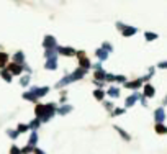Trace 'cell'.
I'll list each match as a JSON object with an SVG mask.
<instances>
[{"mask_svg":"<svg viewBox=\"0 0 167 154\" xmlns=\"http://www.w3.org/2000/svg\"><path fill=\"white\" fill-rule=\"evenodd\" d=\"M56 56H57L56 49H46V53H44L46 61H49V59H56Z\"/></svg>","mask_w":167,"mask_h":154,"instance_id":"20","label":"cell"},{"mask_svg":"<svg viewBox=\"0 0 167 154\" xmlns=\"http://www.w3.org/2000/svg\"><path fill=\"white\" fill-rule=\"evenodd\" d=\"M95 54H97V58H99V61H107V58H108V53H105L102 48H99L95 51Z\"/></svg>","mask_w":167,"mask_h":154,"instance_id":"19","label":"cell"},{"mask_svg":"<svg viewBox=\"0 0 167 154\" xmlns=\"http://www.w3.org/2000/svg\"><path fill=\"white\" fill-rule=\"evenodd\" d=\"M7 64H8V54L0 51V67H5Z\"/></svg>","mask_w":167,"mask_h":154,"instance_id":"21","label":"cell"},{"mask_svg":"<svg viewBox=\"0 0 167 154\" xmlns=\"http://www.w3.org/2000/svg\"><path fill=\"white\" fill-rule=\"evenodd\" d=\"M0 76H2V79L5 82H11V74L7 71V69H2V72H0Z\"/></svg>","mask_w":167,"mask_h":154,"instance_id":"23","label":"cell"},{"mask_svg":"<svg viewBox=\"0 0 167 154\" xmlns=\"http://www.w3.org/2000/svg\"><path fill=\"white\" fill-rule=\"evenodd\" d=\"M108 95H110V97H115V99H116V97H120V89L113 85V87L108 89Z\"/></svg>","mask_w":167,"mask_h":154,"instance_id":"24","label":"cell"},{"mask_svg":"<svg viewBox=\"0 0 167 154\" xmlns=\"http://www.w3.org/2000/svg\"><path fill=\"white\" fill-rule=\"evenodd\" d=\"M85 74H87V71H84V69H76L72 74H69V76H66L64 79H61L59 82L56 84V87L57 89H61V87H64V85H67V84H71V82H76V81H79V79H82Z\"/></svg>","mask_w":167,"mask_h":154,"instance_id":"2","label":"cell"},{"mask_svg":"<svg viewBox=\"0 0 167 154\" xmlns=\"http://www.w3.org/2000/svg\"><path fill=\"white\" fill-rule=\"evenodd\" d=\"M76 56L79 58V67L80 69H84V71H89L90 69V66H92V62H90V59L85 56V51H76Z\"/></svg>","mask_w":167,"mask_h":154,"instance_id":"3","label":"cell"},{"mask_svg":"<svg viewBox=\"0 0 167 154\" xmlns=\"http://www.w3.org/2000/svg\"><path fill=\"white\" fill-rule=\"evenodd\" d=\"M48 92H49V87H33L31 90H28V92L23 94V99H25V100H30V102H34V103H36L38 99L44 97Z\"/></svg>","mask_w":167,"mask_h":154,"instance_id":"1","label":"cell"},{"mask_svg":"<svg viewBox=\"0 0 167 154\" xmlns=\"http://www.w3.org/2000/svg\"><path fill=\"white\" fill-rule=\"evenodd\" d=\"M144 36H146V39H147V41H154V39H156L157 38V35H156V33H144Z\"/></svg>","mask_w":167,"mask_h":154,"instance_id":"31","label":"cell"},{"mask_svg":"<svg viewBox=\"0 0 167 154\" xmlns=\"http://www.w3.org/2000/svg\"><path fill=\"white\" fill-rule=\"evenodd\" d=\"M121 33H123V36H133V35H136V33H138V30H136V28H133V26H126L125 25Z\"/></svg>","mask_w":167,"mask_h":154,"instance_id":"10","label":"cell"},{"mask_svg":"<svg viewBox=\"0 0 167 154\" xmlns=\"http://www.w3.org/2000/svg\"><path fill=\"white\" fill-rule=\"evenodd\" d=\"M102 49L105 51V53H112V51H113V48H112L110 43H103V44H102Z\"/></svg>","mask_w":167,"mask_h":154,"instance_id":"30","label":"cell"},{"mask_svg":"<svg viewBox=\"0 0 167 154\" xmlns=\"http://www.w3.org/2000/svg\"><path fill=\"white\" fill-rule=\"evenodd\" d=\"M138 97H139V92H134L133 95H130L128 99H126V103H125V105H126V107H133L134 102L138 100Z\"/></svg>","mask_w":167,"mask_h":154,"instance_id":"13","label":"cell"},{"mask_svg":"<svg viewBox=\"0 0 167 154\" xmlns=\"http://www.w3.org/2000/svg\"><path fill=\"white\" fill-rule=\"evenodd\" d=\"M34 113H36V118H38V120H41L43 115H44V105H43V103H36Z\"/></svg>","mask_w":167,"mask_h":154,"instance_id":"14","label":"cell"},{"mask_svg":"<svg viewBox=\"0 0 167 154\" xmlns=\"http://www.w3.org/2000/svg\"><path fill=\"white\" fill-rule=\"evenodd\" d=\"M94 76H95V81H99V82H105V76H107V72L105 71H95V74H94Z\"/></svg>","mask_w":167,"mask_h":154,"instance_id":"17","label":"cell"},{"mask_svg":"<svg viewBox=\"0 0 167 154\" xmlns=\"http://www.w3.org/2000/svg\"><path fill=\"white\" fill-rule=\"evenodd\" d=\"M69 112H72V107H71V105H61L59 108H57V113H59V115H62V117L67 115Z\"/></svg>","mask_w":167,"mask_h":154,"instance_id":"16","label":"cell"},{"mask_svg":"<svg viewBox=\"0 0 167 154\" xmlns=\"http://www.w3.org/2000/svg\"><path fill=\"white\" fill-rule=\"evenodd\" d=\"M33 149H34V147H30V146L26 144L25 147H23V149H20V154H28V152H31Z\"/></svg>","mask_w":167,"mask_h":154,"instance_id":"33","label":"cell"},{"mask_svg":"<svg viewBox=\"0 0 167 154\" xmlns=\"http://www.w3.org/2000/svg\"><path fill=\"white\" fill-rule=\"evenodd\" d=\"M156 131H157L159 134H165V133H167V128L164 126V125H160V123H157V125H156Z\"/></svg>","mask_w":167,"mask_h":154,"instance_id":"28","label":"cell"},{"mask_svg":"<svg viewBox=\"0 0 167 154\" xmlns=\"http://www.w3.org/2000/svg\"><path fill=\"white\" fill-rule=\"evenodd\" d=\"M94 97L97 100H103V97H105V92H103L102 89H97L95 92H94Z\"/></svg>","mask_w":167,"mask_h":154,"instance_id":"27","label":"cell"},{"mask_svg":"<svg viewBox=\"0 0 167 154\" xmlns=\"http://www.w3.org/2000/svg\"><path fill=\"white\" fill-rule=\"evenodd\" d=\"M54 113H56V105L54 103H46L44 105V115H43V118L39 120V121H48V120H51L54 117Z\"/></svg>","mask_w":167,"mask_h":154,"instance_id":"4","label":"cell"},{"mask_svg":"<svg viewBox=\"0 0 167 154\" xmlns=\"http://www.w3.org/2000/svg\"><path fill=\"white\" fill-rule=\"evenodd\" d=\"M43 46L46 48V49H56V46H57V44H56V38L54 36H46L44 38V41H43Z\"/></svg>","mask_w":167,"mask_h":154,"instance_id":"6","label":"cell"},{"mask_svg":"<svg viewBox=\"0 0 167 154\" xmlns=\"http://www.w3.org/2000/svg\"><path fill=\"white\" fill-rule=\"evenodd\" d=\"M7 71L10 74H15V76H18V74H21V64H15V62H11V64L7 66Z\"/></svg>","mask_w":167,"mask_h":154,"instance_id":"8","label":"cell"},{"mask_svg":"<svg viewBox=\"0 0 167 154\" xmlns=\"http://www.w3.org/2000/svg\"><path fill=\"white\" fill-rule=\"evenodd\" d=\"M44 67L46 69H51V71H54V69H57V61L56 59H49V61H46V64H44Z\"/></svg>","mask_w":167,"mask_h":154,"instance_id":"18","label":"cell"},{"mask_svg":"<svg viewBox=\"0 0 167 154\" xmlns=\"http://www.w3.org/2000/svg\"><path fill=\"white\" fill-rule=\"evenodd\" d=\"M30 81H31V76H30V74H25V76L20 79V84L23 85V87H26V85L30 84Z\"/></svg>","mask_w":167,"mask_h":154,"instance_id":"26","label":"cell"},{"mask_svg":"<svg viewBox=\"0 0 167 154\" xmlns=\"http://www.w3.org/2000/svg\"><path fill=\"white\" fill-rule=\"evenodd\" d=\"M143 85L141 79H136V81H131V82H125V87L126 89H131V90H138Z\"/></svg>","mask_w":167,"mask_h":154,"instance_id":"9","label":"cell"},{"mask_svg":"<svg viewBox=\"0 0 167 154\" xmlns=\"http://www.w3.org/2000/svg\"><path fill=\"white\" fill-rule=\"evenodd\" d=\"M156 95V89L152 87V85L146 84L144 85V94H143V97H154Z\"/></svg>","mask_w":167,"mask_h":154,"instance_id":"11","label":"cell"},{"mask_svg":"<svg viewBox=\"0 0 167 154\" xmlns=\"http://www.w3.org/2000/svg\"><path fill=\"white\" fill-rule=\"evenodd\" d=\"M154 120H156L157 123H160V125L164 123V120H165V112H164V108H162V107L157 108V110L154 112Z\"/></svg>","mask_w":167,"mask_h":154,"instance_id":"7","label":"cell"},{"mask_svg":"<svg viewBox=\"0 0 167 154\" xmlns=\"http://www.w3.org/2000/svg\"><path fill=\"white\" fill-rule=\"evenodd\" d=\"M115 130H116V131H118V133H120V134H121V138H123L125 141H130V139H131V136H130L128 133H126V131H125L123 128H120V126H115Z\"/></svg>","mask_w":167,"mask_h":154,"instance_id":"22","label":"cell"},{"mask_svg":"<svg viewBox=\"0 0 167 154\" xmlns=\"http://www.w3.org/2000/svg\"><path fill=\"white\" fill-rule=\"evenodd\" d=\"M10 154H20V149L16 146H11V149H10Z\"/></svg>","mask_w":167,"mask_h":154,"instance_id":"36","label":"cell"},{"mask_svg":"<svg viewBox=\"0 0 167 154\" xmlns=\"http://www.w3.org/2000/svg\"><path fill=\"white\" fill-rule=\"evenodd\" d=\"M165 66H167V62H165V61L159 62V67H160V69H165Z\"/></svg>","mask_w":167,"mask_h":154,"instance_id":"38","label":"cell"},{"mask_svg":"<svg viewBox=\"0 0 167 154\" xmlns=\"http://www.w3.org/2000/svg\"><path fill=\"white\" fill-rule=\"evenodd\" d=\"M39 125H41V121H39L38 118H34L33 121H31L30 125H28V128H30V130H33V131H36V130L39 128Z\"/></svg>","mask_w":167,"mask_h":154,"instance_id":"25","label":"cell"},{"mask_svg":"<svg viewBox=\"0 0 167 154\" xmlns=\"http://www.w3.org/2000/svg\"><path fill=\"white\" fill-rule=\"evenodd\" d=\"M125 113V108H115V110H112V117L115 115H123Z\"/></svg>","mask_w":167,"mask_h":154,"instance_id":"32","label":"cell"},{"mask_svg":"<svg viewBox=\"0 0 167 154\" xmlns=\"http://www.w3.org/2000/svg\"><path fill=\"white\" fill-rule=\"evenodd\" d=\"M33 152H34V154H44V151L38 149V147H34V149H33Z\"/></svg>","mask_w":167,"mask_h":154,"instance_id":"37","label":"cell"},{"mask_svg":"<svg viewBox=\"0 0 167 154\" xmlns=\"http://www.w3.org/2000/svg\"><path fill=\"white\" fill-rule=\"evenodd\" d=\"M56 53L62 56H76V49L69 46H56Z\"/></svg>","mask_w":167,"mask_h":154,"instance_id":"5","label":"cell"},{"mask_svg":"<svg viewBox=\"0 0 167 154\" xmlns=\"http://www.w3.org/2000/svg\"><path fill=\"white\" fill-rule=\"evenodd\" d=\"M36 143H38V133H36V131H31V136H30V139H28V146L34 147V146H36Z\"/></svg>","mask_w":167,"mask_h":154,"instance_id":"15","label":"cell"},{"mask_svg":"<svg viewBox=\"0 0 167 154\" xmlns=\"http://www.w3.org/2000/svg\"><path fill=\"white\" fill-rule=\"evenodd\" d=\"M7 134L10 136L11 139H16V136H18V133H16V131H13V130H7Z\"/></svg>","mask_w":167,"mask_h":154,"instance_id":"34","label":"cell"},{"mask_svg":"<svg viewBox=\"0 0 167 154\" xmlns=\"http://www.w3.org/2000/svg\"><path fill=\"white\" fill-rule=\"evenodd\" d=\"M103 105H105L107 110H113V103H112V102H103Z\"/></svg>","mask_w":167,"mask_h":154,"instance_id":"35","label":"cell"},{"mask_svg":"<svg viewBox=\"0 0 167 154\" xmlns=\"http://www.w3.org/2000/svg\"><path fill=\"white\" fill-rule=\"evenodd\" d=\"M28 130H30V128H28V125H23V123H20L18 125V128H16V133H25V131H28Z\"/></svg>","mask_w":167,"mask_h":154,"instance_id":"29","label":"cell"},{"mask_svg":"<svg viewBox=\"0 0 167 154\" xmlns=\"http://www.w3.org/2000/svg\"><path fill=\"white\" fill-rule=\"evenodd\" d=\"M13 62L15 64H23V62H25V54H23V51H18V53L13 54Z\"/></svg>","mask_w":167,"mask_h":154,"instance_id":"12","label":"cell"}]
</instances>
